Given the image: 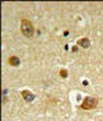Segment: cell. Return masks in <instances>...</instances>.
I'll list each match as a JSON object with an SVG mask.
<instances>
[{
    "label": "cell",
    "instance_id": "1",
    "mask_svg": "<svg viewBox=\"0 0 103 121\" xmlns=\"http://www.w3.org/2000/svg\"><path fill=\"white\" fill-rule=\"evenodd\" d=\"M21 29H22V33H23L25 37H31V36L33 35V32H34L33 26H32V23L28 21V19H22Z\"/></svg>",
    "mask_w": 103,
    "mask_h": 121
},
{
    "label": "cell",
    "instance_id": "2",
    "mask_svg": "<svg viewBox=\"0 0 103 121\" xmlns=\"http://www.w3.org/2000/svg\"><path fill=\"white\" fill-rule=\"evenodd\" d=\"M97 104H98V101L95 99V98L87 97L83 101V103H82V108L83 110H93V108L97 107Z\"/></svg>",
    "mask_w": 103,
    "mask_h": 121
},
{
    "label": "cell",
    "instance_id": "3",
    "mask_svg": "<svg viewBox=\"0 0 103 121\" xmlns=\"http://www.w3.org/2000/svg\"><path fill=\"white\" fill-rule=\"evenodd\" d=\"M22 97H23L24 101H27V102H32V101L36 98L33 93H31L29 91H22Z\"/></svg>",
    "mask_w": 103,
    "mask_h": 121
},
{
    "label": "cell",
    "instance_id": "4",
    "mask_svg": "<svg viewBox=\"0 0 103 121\" xmlns=\"http://www.w3.org/2000/svg\"><path fill=\"white\" fill-rule=\"evenodd\" d=\"M78 45L84 48H88L89 46H91V41L88 40V38H80V40L78 41Z\"/></svg>",
    "mask_w": 103,
    "mask_h": 121
},
{
    "label": "cell",
    "instance_id": "5",
    "mask_svg": "<svg viewBox=\"0 0 103 121\" xmlns=\"http://www.w3.org/2000/svg\"><path fill=\"white\" fill-rule=\"evenodd\" d=\"M9 64H10L12 66H18V65L21 64V60H19V57H17V56H10L9 57Z\"/></svg>",
    "mask_w": 103,
    "mask_h": 121
},
{
    "label": "cell",
    "instance_id": "6",
    "mask_svg": "<svg viewBox=\"0 0 103 121\" xmlns=\"http://www.w3.org/2000/svg\"><path fill=\"white\" fill-rule=\"evenodd\" d=\"M60 75H61L62 78H66V77H67V71H66L65 69H62V70L60 71Z\"/></svg>",
    "mask_w": 103,
    "mask_h": 121
},
{
    "label": "cell",
    "instance_id": "7",
    "mask_svg": "<svg viewBox=\"0 0 103 121\" xmlns=\"http://www.w3.org/2000/svg\"><path fill=\"white\" fill-rule=\"evenodd\" d=\"M76 51H78V48H76L75 46H74V47H73V52H76Z\"/></svg>",
    "mask_w": 103,
    "mask_h": 121
}]
</instances>
